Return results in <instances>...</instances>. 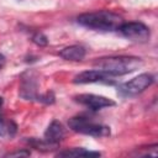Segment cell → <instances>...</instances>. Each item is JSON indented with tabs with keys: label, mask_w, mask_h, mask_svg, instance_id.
Instances as JSON below:
<instances>
[{
	"label": "cell",
	"mask_w": 158,
	"mask_h": 158,
	"mask_svg": "<svg viewBox=\"0 0 158 158\" xmlns=\"http://www.w3.org/2000/svg\"><path fill=\"white\" fill-rule=\"evenodd\" d=\"M30 154H31L30 151L22 149V151H16V152H12V153H7V154H5V157H21V156L26 157V156H30Z\"/></svg>",
	"instance_id": "cell-15"
},
{
	"label": "cell",
	"mask_w": 158,
	"mask_h": 158,
	"mask_svg": "<svg viewBox=\"0 0 158 158\" xmlns=\"http://www.w3.org/2000/svg\"><path fill=\"white\" fill-rule=\"evenodd\" d=\"M110 78L106 73H104L102 70L100 69H90V70H84L79 74H77L73 79V83L75 84H89V83H106L109 81Z\"/></svg>",
	"instance_id": "cell-8"
},
{
	"label": "cell",
	"mask_w": 158,
	"mask_h": 158,
	"mask_svg": "<svg viewBox=\"0 0 158 158\" xmlns=\"http://www.w3.org/2000/svg\"><path fill=\"white\" fill-rule=\"evenodd\" d=\"M68 126L72 131L91 137H107L110 136V127L95 122L85 116H74L69 118Z\"/></svg>",
	"instance_id": "cell-3"
},
{
	"label": "cell",
	"mask_w": 158,
	"mask_h": 158,
	"mask_svg": "<svg viewBox=\"0 0 158 158\" xmlns=\"http://www.w3.org/2000/svg\"><path fill=\"white\" fill-rule=\"evenodd\" d=\"M54 100H56V96H54V94L52 93V91H47V93H44V94H40V96H38V100L37 101H40V102H43V104H53L54 102Z\"/></svg>",
	"instance_id": "cell-14"
},
{
	"label": "cell",
	"mask_w": 158,
	"mask_h": 158,
	"mask_svg": "<svg viewBox=\"0 0 158 158\" xmlns=\"http://www.w3.org/2000/svg\"><path fill=\"white\" fill-rule=\"evenodd\" d=\"M2 105H4V99L0 96V116L2 115V112H1V109H2Z\"/></svg>",
	"instance_id": "cell-17"
},
{
	"label": "cell",
	"mask_w": 158,
	"mask_h": 158,
	"mask_svg": "<svg viewBox=\"0 0 158 158\" xmlns=\"http://www.w3.org/2000/svg\"><path fill=\"white\" fill-rule=\"evenodd\" d=\"M142 65H143L142 59L132 56L102 57V58H98L94 62V67L106 73L110 78L121 77V75L132 73L138 68H141Z\"/></svg>",
	"instance_id": "cell-1"
},
{
	"label": "cell",
	"mask_w": 158,
	"mask_h": 158,
	"mask_svg": "<svg viewBox=\"0 0 158 158\" xmlns=\"http://www.w3.org/2000/svg\"><path fill=\"white\" fill-rule=\"evenodd\" d=\"M19 95L25 100H38V75L33 69H27L21 74Z\"/></svg>",
	"instance_id": "cell-5"
},
{
	"label": "cell",
	"mask_w": 158,
	"mask_h": 158,
	"mask_svg": "<svg viewBox=\"0 0 158 158\" xmlns=\"http://www.w3.org/2000/svg\"><path fill=\"white\" fill-rule=\"evenodd\" d=\"M57 156L58 157H90V156H100V153L94 151H86L85 148H81V147H77V148L59 152Z\"/></svg>",
	"instance_id": "cell-12"
},
{
	"label": "cell",
	"mask_w": 158,
	"mask_h": 158,
	"mask_svg": "<svg viewBox=\"0 0 158 158\" xmlns=\"http://www.w3.org/2000/svg\"><path fill=\"white\" fill-rule=\"evenodd\" d=\"M77 22L80 26H84L94 31L114 32V31H118L123 20L120 15L115 12L107 10H99V11L85 12L79 15Z\"/></svg>",
	"instance_id": "cell-2"
},
{
	"label": "cell",
	"mask_w": 158,
	"mask_h": 158,
	"mask_svg": "<svg viewBox=\"0 0 158 158\" xmlns=\"http://www.w3.org/2000/svg\"><path fill=\"white\" fill-rule=\"evenodd\" d=\"M5 60H6V59H5V57L0 53V70H1V69H2V67L5 65Z\"/></svg>",
	"instance_id": "cell-16"
},
{
	"label": "cell",
	"mask_w": 158,
	"mask_h": 158,
	"mask_svg": "<svg viewBox=\"0 0 158 158\" xmlns=\"http://www.w3.org/2000/svg\"><path fill=\"white\" fill-rule=\"evenodd\" d=\"M118 32L123 37H126L127 40L133 41V42H138V43H144L151 37L149 28L144 23L137 22V21H131V22L123 21L118 28Z\"/></svg>",
	"instance_id": "cell-6"
},
{
	"label": "cell",
	"mask_w": 158,
	"mask_h": 158,
	"mask_svg": "<svg viewBox=\"0 0 158 158\" xmlns=\"http://www.w3.org/2000/svg\"><path fill=\"white\" fill-rule=\"evenodd\" d=\"M17 132V125L12 120H6L4 115L0 116V136L4 138H12Z\"/></svg>",
	"instance_id": "cell-11"
},
{
	"label": "cell",
	"mask_w": 158,
	"mask_h": 158,
	"mask_svg": "<svg viewBox=\"0 0 158 158\" xmlns=\"http://www.w3.org/2000/svg\"><path fill=\"white\" fill-rule=\"evenodd\" d=\"M86 54V49L80 46V44H73V46H68L65 48H63L59 52V56L65 59V60H72V62H79L81 59H84Z\"/></svg>",
	"instance_id": "cell-10"
},
{
	"label": "cell",
	"mask_w": 158,
	"mask_h": 158,
	"mask_svg": "<svg viewBox=\"0 0 158 158\" xmlns=\"http://www.w3.org/2000/svg\"><path fill=\"white\" fill-rule=\"evenodd\" d=\"M153 81H154V77L152 74L142 73V74L135 77L133 79H131L130 81L121 84L117 89V93L122 98L136 96V95L141 94L142 91H144L148 86H151L153 84Z\"/></svg>",
	"instance_id": "cell-4"
},
{
	"label": "cell",
	"mask_w": 158,
	"mask_h": 158,
	"mask_svg": "<svg viewBox=\"0 0 158 158\" xmlns=\"http://www.w3.org/2000/svg\"><path fill=\"white\" fill-rule=\"evenodd\" d=\"M64 136H65V128H64V126H63L59 121L53 120V121L48 125L47 130L44 131L43 139L47 141L48 143H51V144L58 147L59 142L64 138Z\"/></svg>",
	"instance_id": "cell-9"
},
{
	"label": "cell",
	"mask_w": 158,
	"mask_h": 158,
	"mask_svg": "<svg viewBox=\"0 0 158 158\" xmlns=\"http://www.w3.org/2000/svg\"><path fill=\"white\" fill-rule=\"evenodd\" d=\"M74 101L90 109L91 111H98L101 110L104 107H110L115 105V101L106 98V96H101V95H95V94H79L75 95Z\"/></svg>",
	"instance_id": "cell-7"
},
{
	"label": "cell",
	"mask_w": 158,
	"mask_h": 158,
	"mask_svg": "<svg viewBox=\"0 0 158 158\" xmlns=\"http://www.w3.org/2000/svg\"><path fill=\"white\" fill-rule=\"evenodd\" d=\"M32 42H33L35 44L40 46V47H44V46L48 44V38H47L42 32H36V33H33V36H32Z\"/></svg>",
	"instance_id": "cell-13"
}]
</instances>
